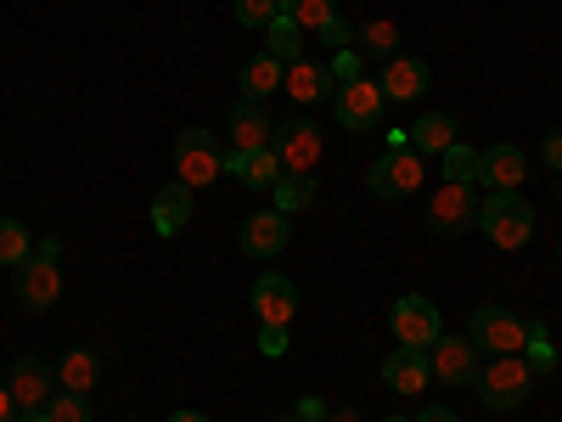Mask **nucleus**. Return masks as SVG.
<instances>
[{"instance_id": "nucleus-1", "label": "nucleus", "mask_w": 562, "mask_h": 422, "mask_svg": "<svg viewBox=\"0 0 562 422\" xmlns=\"http://www.w3.org/2000/svg\"><path fill=\"white\" fill-rule=\"evenodd\" d=\"M479 231L495 248H524L535 237V203L524 192H490L479 203Z\"/></svg>"}, {"instance_id": "nucleus-2", "label": "nucleus", "mask_w": 562, "mask_h": 422, "mask_svg": "<svg viewBox=\"0 0 562 422\" xmlns=\"http://www.w3.org/2000/svg\"><path fill=\"white\" fill-rule=\"evenodd\" d=\"M535 384H540V378L529 371L524 355H495V360L479 371V384H473V389L484 395L490 411H518V406L535 395Z\"/></svg>"}, {"instance_id": "nucleus-3", "label": "nucleus", "mask_w": 562, "mask_h": 422, "mask_svg": "<svg viewBox=\"0 0 562 422\" xmlns=\"http://www.w3.org/2000/svg\"><path fill=\"white\" fill-rule=\"evenodd\" d=\"M467 338H473L479 355H524L529 344V321L512 315L506 304H479L473 321H467Z\"/></svg>"}, {"instance_id": "nucleus-4", "label": "nucleus", "mask_w": 562, "mask_h": 422, "mask_svg": "<svg viewBox=\"0 0 562 422\" xmlns=\"http://www.w3.org/2000/svg\"><path fill=\"white\" fill-rule=\"evenodd\" d=\"M422 180H428V164H422V153H411V147H389L378 164L366 169L371 198H383V203H405Z\"/></svg>"}, {"instance_id": "nucleus-5", "label": "nucleus", "mask_w": 562, "mask_h": 422, "mask_svg": "<svg viewBox=\"0 0 562 422\" xmlns=\"http://www.w3.org/2000/svg\"><path fill=\"white\" fill-rule=\"evenodd\" d=\"M383 108H389V97H383V85L378 79H349V85H338L333 90V119L349 130V135H366V130H378L383 124Z\"/></svg>"}, {"instance_id": "nucleus-6", "label": "nucleus", "mask_w": 562, "mask_h": 422, "mask_svg": "<svg viewBox=\"0 0 562 422\" xmlns=\"http://www.w3.org/2000/svg\"><path fill=\"white\" fill-rule=\"evenodd\" d=\"M389 326H394V344H400V349H434V344H439V333H445L439 304H434V299H422V293L394 299Z\"/></svg>"}, {"instance_id": "nucleus-7", "label": "nucleus", "mask_w": 562, "mask_h": 422, "mask_svg": "<svg viewBox=\"0 0 562 422\" xmlns=\"http://www.w3.org/2000/svg\"><path fill=\"white\" fill-rule=\"evenodd\" d=\"M214 175H225V153L220 141L209 130H180L175 135V180H186L198 192V186H209Z\"/></svg>"}, {"instance_id": "nucleus-8", "label": "nucleus", "mask_w": 562, "mask_h": 422, "mask_svg": "<svg viewBox=\"0 0 562 422\" xmlns=\"http://www.w3.org/2000/svg\"><path fill=\"white\" fill-rule=\"evenodd\" d=\"M12 288H18V304L23 310H52L63 299V259L29 254L23 265H12Z\"/></svg>"}, {"instance_id": "nucleus-9", "label": "nucleus", "mask_w": 562, "mask_h": 422, "mask_svg": "<svg viewBox=\"0 0 562 422\" xmlns=\"http://www.w3.org/2000/svg\"><path fill=\"white\" fill-rule=\"evenodd\" d=\"M473 225H479V198H473V186L445 180L439 192L428 198V231H439V237H461V231H473Z\"/></svg>"}, {"instance_id": "nucleus-10", "label": "nucleus", "mask_w": 562, "mask_h": 422, "mask_svg": "<svg viewBox=\"0 0 562 422\" xmlns=\"http://www.w3.org/2000/svg\"><path fill=\"white\" fill-rule=\"evenodd\" d=\"M276 158H281V169H315L321 164V153H326V141H321V124H310L304 113L299 119H276Z\"/></svg>"}, {"instance_id": "nucleus-11", "label": "nucleus", "mask_w": 562, "mask_h": 422, "mask_svg": "<svg viewBox=\"0 0 562 422\" xmlns=\"http://www.w3.org/2000/svg\"><path fill=\"white\" fill-rule=\"evenodd\" d=\"M428 366H434V378L450 384V389H473V384H479V371H484L473 338H445V333H439V344L428 349Z\"/></svg>"}, {"instance_id": "nucleus-12", "label": "nucleus", "mask_w": 562, "mask_h": 422, "mask_svg": "<svg viewBox=\"0 0 562 422\" xmlns=\"http://www.w3.org/2000/svg\"><path fill=\"white\" fill-rule=\"evenodd\" d=\"M7 389H12L18 411H45V400L57 395V366H45L40 355H18L7 371Z\"/></svg>"}, {"instance_id": "nucleus-13", "label": "nucleus", "mask_w": 562, "mask_h": 422, "mask_svg": "<svg viewBox=\"0 0 562 422\" xmlns=\"http://www.w3.org/2000/svg\"><path fill=\"white\" fill-rule=\"evenodd\" d=\"M237 243H243V254H248V259H276L281 248L293 243V220L281 214V209H259V214H248V220H243Z\"/></svg>"}, {"instance_id": "nucleus-14", "label": "nucleus", "mask_w": 562, "mask_h": 422, "mask_svg": "<svg viewBox=\"0 0 562 422\" xmlns=\"http://www.w3.org/2000/svg\"><path fill=\"white\" fill-rule=\"evenodd\" d=\"M225 141H231V153H259L276 141V119L265 113V102H237L225 119Z\"/></svg>"}, {"instance_id": "nucleus-15", "label": "nucleus", "mask_w": 562, "mask_h": 422, "mask_svg": "<svg viewBox=\"0 0 562 422\" xmlns=\"http://www.w3.org/2000/svg\"><path fill=\"white\" fill-rule=\"evenodd\" d=\"M293 310H299V288L281 270H265L254 281V315H259V326H288Z\"/></svg>"}, {"instance_id": "nucleus-16", "label": "nucleus", "mask_w": 562, "mask_h": 422, "mask_svg": "<svg viewBox=\"0 0 562 422\" xmlns=\"http://www.w3.org/2000/svg\"><path fill=\"white\" fill-rule=\"evenodd\" d=\"M524 175H529L524 147H512V141H501V147H484V153H479V180L490 186V192H518Z\"/></svg>"}, {"instance_id": "nucleus-17", "label": "nucleus", "mask_w": 562, "mask_h": 422, "mask_svg": "<svg viewBox=\"0 0 562 422\" xmlns=\"http://www.w3.org/2000/svg\"><path fill=\"white\" fill-rule=\"evenodd\" d=\"M383 384H389L394 395H422V389L434 384L428 349H394V355L383 360Z\"/></svg>"}, {"instance_id": "nucleus-18", "label": "nucleus", "mask_w": 562, "mask_h": 422, "mask_svg": "<svg viewBox=\"0 0 562 422\" xmlns=\"http://www.w3.org/2000/svg\"><path fill=\"white\" fill-rule=\"evenodd\" d=\"M225 175H237V186H248V192H270V186L281 180V158H276V147L225 153Z\"/></svg>"}, {"instance_id": "nucleus-19", "label": "nucleus", "mask_w": 562, "mask_h": 422, "mask_svg": "<svg viewBox=\"0 0 562 422\" xmlns=\"http://www.w3.org/2000/svg\"><path fill=\"white\" fill-rule=\"evenodd\" d=\"M186 225H192V186L169 180L164 192L153 198V231H158V237H180Z\"/></svg>"}, {"instance_id": "nucleus-20", "label": "nucleus", "mask_w": 562, "mask_h": 422, "mask_svg": "<svg viewBox=\"0 0 562 422\" xmlns=\"http://www.w3.org/2000/svg\"><path fill=\"white\" fill-rule=\"evenodd\" d=\"M378 85H383L389 102H416L422 90H428V63H422V57H389Z\"/></svg>"}, {"instance_id": "nucleus-21", "label": "nucleus", "mask_w": 562, "mask_h": 422, "mask_svg": "<svg viewBox=\"0 0 562 422\" xmlns=\"http://www.w3.org/2000/svg\"><path fill=\"white\" fill-rule=\"evenodd\" d=\"M281 90H288L299 108H310V102H326V90H338V85H333V74H326L321 63H304L299 57L288 74H281Z\"/></svg>"}, {"instance_id": "nucleus-22", "label": "nucleus", "mask_w": 562, "mask_h": 422, "mask_svg": "<svg viewBox=\"0 0 562 422\" xmlns=\"http://www.w3.org/2000/svg\"><path fill=\"white\" fill-rule=\"evenodd\" d=\"M102 384V349H68L57 360V389H74V395H90Z\"/></svg>"}, {"instance_id": "nucleus-23", "label": "nucleus", "mask_w": 562, "mask_h": 422, "mask_svg": "<svg viewBox=\"0 0 562 422\" xmlns=\"http://www.w3.org/2000/svg\"><path fill=\"white\" fill-rule=\"evenodd\" d=\"M450 141H456V119L450 113H422L411 124V153H422V158H439Z\"/></svg>"}, {"instance_id": "nucleus-24", "label": "nucleus", "mask_w": 562, "mask_h": 422, "mask_svg": "<svg viewBox=\"0 0 562 422\" xmlns=\"http://www.w3.org/2000/svg\"><path fill=\"white\" fill-rule=\"evenodd\" d=\"M270 198H276L281 214H304L315 203V175L310 169H281V180L270 186Z\"/></svg>"}, {"instance_id": "nucleus-25", "label": "nucleus", "mask_w": 562, "mask_h": 422, "mask_svg": "<svg viewBox=\"0 0 562 422\" xmlns=\"http://www.w3.org/2000/svg\"><path fill=\"white\" fill-rule=\"evenodd\" d=\"M281 74H288V68H281L276 57H248L243 63V102H265V97H276V90H281Z\"/></svg>"}, {"instance_id": "nucleus-26", "label": "nucleus", "mask_w": 562, "mask_h": 422, "mask_svg": "<svg viewBox=\"0 0 562 422\" xmlns=\"http://www.w3.org/2000/svg\"><path fill=\"white\" fill-rule=\"evenodd\" d=\"M265 57H276L281 68H293V63L304 57V29H299L293 18H276V23L265 29Z\"/></svg>"}, {"instance_id": "nucleus-27", "label": "nucleus", "mask_w": 562, "mask_h": 422, "mask_svg": "<svg viewBox=\"0 0 562 422\" xmlns=\"http://www.w3.org/2000/svg\"><path fill=\"white\" fill-rule=\"evenodd\" d=\"M394 45H400V29L389 23V18H378V23H366V29H355V52L371 63V57H378V63H389L394 57Z\"/></svg>"}, {"instance_id": "nucleus-28", "label": "nucleus", "mask_w": 562, "mask_h": 422, "mask_svg": "<svg viewBox=\"0 0 562 422\" xmlns=\"http://www.w3.org/2000/svg\"><path fill=\"white\" fill-rule=\"evenodd\" d=\"M439 175L456 180V186H473L479 180V147H467V141H450L439 153Z\"/></svg>"}, {"instance_id": "nucleus-29", "label": "nucleus", "mask_w": 562, "mask_h": 422, "mask_svg": "<svg viewBox=\"0 0 562 422\" xmlns=\"http://www.w3.org/2000/svg\"><path fill=\"white\" fill-rule=\"evenodd\" d=\"M34 254V237H29V225L12 220V214H0V265H23Z\"/></svg>"}, {"instance_id": "nucleus-30", "label": "nucleus", "mask_w": 562, "mask_h": 422, "mask_svg": "<svg viewBox=\"0 0 562 422\" xmlns=\"http://www.w3.org/2000/svg\"><path fill=\"white\" fill-rule=\"evenodd\" d=\"M281 18H293L304 34H315L326 18H338V0H281Z\"/></svg>"}, {"instance_id": "nucleus-31", "label": "nucleus", "mask_w": 562, "mask_h": 422, "mask_svg": "<svg viewBox=\"0 0 562 422\" xmlns=\"http://www.w3.org/2000/svg\"><path fill=\"white\" fill-rule=\"evenodd\" d=\"M45 417H52V422H90V395L63 389V395L45 400Z\"/></svg>"}, {"instance_id": "nucleus-32", "label": "nucleus", "mask_w": 562, "mask_h": 422, "mask_svg": "<svg viewBox=\"0 0 562 422\" xmlns=\"http://www.w3.org/2000/svg\"><path fill=\"white\" fill-rule=\"evenodd\" d=\"M524 360H529V371H535V378H546V371L557 366V349H551V338L540 333L535 321H529V344H524Z\"/></svg>"}, {"instance_id": "nucleus-33", "label": "nucleus", "mask_w": 562, "mask_h": 422, "mask_svg": "<svg viewBox=\"0 0 562 422\" xmlns=\"http://www.w3.org/2000/svg\"><path fill=\"white\" fill-rule=\"evenodd\" d=\"M281 18V0H237V23L243 29H270Z\"/></svg>"}, {"instance_id": "nucleus-34", "label": "nucleus", "mask_w": 562, "mask_h": 422, "mask_svg": "<svg viewBox=\"0 0 562 422\" xmlns=\"http://www.w3.org/2000/svg\"><path fill=\"white\" fill-rule=\"evenodd\" d=\"M315 34H321L326 45H333V52H349V45H355V23H349L344 12H338V18H326V23H321Z\"/></svg>"}, {"instance_id": "nucleus-35", "label": "nucleus", "mask_w": 562, "mask_h": 422, "mask_svg": "<svg viewBox=\"0 0 562 422\" xmlns=\"http://www.w3.org/2000/svg\"><path fill=\"white\" fill-rule=\"evenodd\" d=\"M326 74H333V85H349V79H366V57L355 52V45H349V52H338L333 57V68H326Z\"/></svg>"}, {"instance_id": "nucleus-36", "label": "nucleus", "mask_w": 562, "mask_h": 422, "mask_svg": "<svg viewBox=\"0 0 562 422\" xmlns=\"http://www.w3.org/2000/svg\"><path fill=\"white\" fill-rule=\"evenodd\" d=\"M288 349H293L288 326H259V355H265V360H281Z\"/></svg>"}, {"instance_id": "nucleus-37", "label": "nucleus", "mask_w": 562, "mask_h": 422, "mask_svg": "<svg viewBox=\"0 0 562 422\" xmlns=\"http://www.w3.org/2000/svg\"><path fill=\"white\" fill-rule=\"evenodd\" d=\"M293 417H304V422H326V400H321V395H304Z\"/></svg>"}, {"instance_id": "nucleus-38", "label": "nucleus", "mask_w": 562, "mask_h": 422, "mask_svg": "<svg viewBox=\"0 0 562 422\" xmlns=\"http://www.w3.org/2000/svg\"><path fill=\"white\" fill-rule=\"evenodd\" d=\"M416 422H456V411H450V406H422Z\"/></svg>"}, {"instance_id": "nucleus-39", "label": "nucleus", "mask_w": 562, "mask_h": 422, "mask_svg": "<svg viewBox=\"0 0 562 422\" xmlns=\"http://www.w3.org/2000/svg\"><path fill=\"white\" fill-rule=\"evenodd\" d=\"M546 164H551V169H562V130H557V135H546Z\"/></svg>"}, {"instance_id": "nucleus-40", "label": "nucleus", "mask_w": 562, "mask_h": 422, "mask_svg": "<svg viewBox=\"0 0 562 422\" xmlns=\"http://www.w3.org/2000/svg\"><path fill=\"white\" fill-rule=\"evenodd\" d=\"M0 422H18V400H12L7 384H0Z\"/></svg>"}, {"instance_id": "nucleus-41", "label": "nucleus", "mask_w": 562, "mask_h": 422, "mask_svg": "<svg viewBox=\"0 0 562 422\" xmlns=\"http://www.w3.org/2000/svg\"><path fill=\"white\" fill-rule=\"evenodd\" d=\"M326 422H360V411H355V406H344V411H326Z\"/></svg>"}, {"instance_id": "nucleus-42", "label": "nucleus", "mask_w": 562, "mask_h": 422, "mask_svg": "<svg viewBox=\"0 0 562 422\" xmlns=\"http://www.w3.org/2000/svg\"><path fill=\"white\" fill-rule=\"evenodd\" d=\"M169 422H209V417H203V411H175Z\"/></svg>"}, {"instance_id": "nucleus-43", "label": "nucleus", "mask_w": 562, "mask_h": 422, "mask_svg": "<svg viewBox=\"0 0 562 422\" xmlns=\"http://www.w3.org/2000/svg\"><path fill=\"white\" fill-rule=\"evenodd\" d=\"M18 422H52V417H45V411H18Z\"/></svg>"}, {"instance_id": "nucleus-44", "label": "nucleus", "mask_w": 562, "mask_h": 422, "mask_svg": "<svg viewBox=\"0 0 562 422\" xmlns=\"http://www.w3.org/2000/svg\"><path fill=\"white\" fill-rule=\"evenodd\" d=\"M276 422H304V417H276Z\"/></svg>"}, {"instance_id": "nucleus-45", "label": "nucleus", "mask_w": 562, "mask_h": 422, "mask_svg": "<svg viewBox=\"0 0 562 422\" xmlns=\"http://www.w3.org/2000/svg\"><path fill=\"white\" fill-rule=\"evenodd\" d=\"M383 422H405V417H383Z\"/></svg>"}, {"instance_id": "nucleus-46", "label": "nucleus", "mask_w": 562, "mask_h": 422, "mask_svg": "<svg viewBox=\"0 0 562 422\" xmlns=\"http://www.w3.org/2000/svg\"><path fill=\"white\" fill-rule=\"evenodd\" d=\"M557 265H562V248H557Z\"/></svg>"}]
</instances>
